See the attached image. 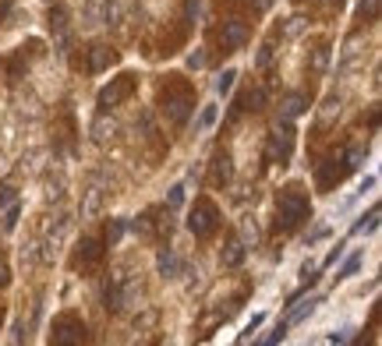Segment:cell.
Wrapping results in <instances>:
<instances>
[{
	"mask_svg": "<svg viewBox=\"0 0 382 346\" xmlns=\"http://www.w3.org/2000/svg\"><path fill=\"white\" fill-rule=\"evenodd\" d=\"M305 219H312V202L301 184H287L276 198V230H298Z\"/></svg>",
	"mask_w": 382,
	"mask_h": 346,
	"instance_id": "6da1fadb",
	"label": "cell"
},
{
	"mask_svg": "<svg viewBox=\"0 0 382 346\" xmlns=\"http://www.w3.org/2000/svg\"><path fill=\"white\" fill-rule=\"evenodd\" d=\"M195 110V92L188 81H173L166 88H160V113L166 117V124H173V128H184L188 117Z\"/></svg>",
	"mask_w": 382,
	"mask_h": 346,
	"instance_id": "7a4b0ae2",
	"label": "cell"
},
{
	"mask_svg": "<svg viewBox=\"0 0 382 346\" xmlns=\"http://www.w3.org/2000/svg\"><path fill=\"white\" fill-rule=\"evenodd\" d=\"M188 230H191L198 240H209V237L220 230V209H216V202L195 198V205H191V212H188Z\"/></svg>",
	"mask_w": 382,
	"mask_h": 346,
	"instance_id": "3957f363",
	"label": "cell"
},
{
	"mask_svg": "<svg viewBox=\"0 0 382 346\" xmlns=\"http://www.w3.org/2000/svg\"><path fill=\"white\" fill-rule=\"evenodd\" d=\"M89 339V329L78 314H57L53 325H50V343L57 346H71V343H85Z\"/></svg>",
	"mask_w": 382,
	"mask_h": 346,
	"instance_id": "277c9868",
	"label": "cell"
},
{
	"mask_svg": "<svg viewBox=\"0 0 382 346\" xmlns=\"http://www.w3.org/2000/svg\"><path fill=\"white\" fill-rule=\"evenodd\" d=\"M290 152H294V124L283 117V120H276V128H273V135L266 142V160L283 166L290 160Z\"/></svg>",
	"mask_w": 382,
	"mask_h": 346,
	"instance_id": "5b68a950",
	"label": "cell"
},
{
	"mask_svg": "<svg viewBox=\"0 0 382 346\" xmlns=\"http://www.w3.org/2000/svg\"><path fill=\"white\" fill-rule=\"evenodd\" d=\"M135 75H121V78H113L106 88H99V110L106 113V110H113V106H121V103H128L131 99V92H135Z\"/></svg>",
	"mask_w": 382,
	"mask_h": 346,
	"instance_id": "8992f818",
	"label": "cell"
},
{
	"mask_svg": "<svg viewBox=\"0 0 382 346\" xmlns=\"http://www.w3.org/2000/svg\"><path fill=\"white\" fill-rule=\"evenodd\" d=\"M347 163H343V152H333L330 160H322L315 166V184H318V191H333V187L347 177Z\"/></svg>",
	"mask_w": 382,
	"mask_h": 346,
	"instance_id": "52a82bcc",
	"label": "cell"
},
{
	"mask_svg": "<svg viewBox=\"0 0 382 346\" xmlns=\"http://www.w3.org/2000/svg\"><path fill=\"white\" fill-rule=\"evenodd\" d=\"M248 25L241 21V18H227L223 25H220V32H216V43H220V50L223 53H238V50H245V43H248Z\"/></svg>",
	"mask_w": 382,
	"mask_h": 346,
	"instance_id": "ba28073f",
	"label": "cell"
},
{
	"mask_svg": "<svg viewBox=\"0 0 382 346\" xmlns=\"http://www.w3.org/2000/svg\"><path fill=\"white\" fill-rule=\"evenodd\" d=\"M50 36H53L57 50L68 53V46H71V15H68V8L61 4V0L50 4Z\"/></svg>",
	"mask_w": 382,
	"mask_h": 346,
	"instance_id": "9c48e42d",
	"label": "cell"
},
{
	"mask_svg": "<svg viewBox=\"0 0 382 346\" xmlns=\"http://www.w3.org/2000/svg\"><path fill=\"white\" fill-rule=\"evenodd\" d=\"M131 297H135V282L131 279H124V276H113L110 282H106V290H103V300H106V311H124L128 304H131Z\"/></svg>",
	"mask_w": 382,
	"mask_h": 346,
	"instance_id": "30bf717a",
	"label": "cell"
},
{
	"mask_svg": "<svg viewBox=\"0 0 382 346\" xmlns=\"http://www.w3.org/2000/svg\"><path fill=\"white\" fill-rule=\"evenodd\" d=\"M68 233H71V219L68 215H57L53 223H50V230H46V237H43V251H39V258L43 262H53V255L61 251V244L68 240Z\"/></svg>",
	"mask_w": 382,
	"mask_h": 346,
	"instance_id": "8fae6325",
	"label": "cell"
},
{
	"mask_svg": "<svg viewBox=\"0 0 382 346\" xmlns=\"http://www.w3.org/2000/svg\"><path fill=\"white\" fill-rule=\"evenodd\" d=\"M103 240L99 237H82L78 247H75V258H71V269H96L103 262Z\"/></svg>",
	"mask_w": 382,
	"mask_h": 346,
	"instance_id": "7c38bea8",
	"label": "cell"
},
{
	"mask_svg": "<svg viewBox=\"0 0 382 346\" xmlns=\"http://www.w3.org/2000/svg\"><path fill=\"white\" fill-rule=\"evenodd\" d=\"M233 180V160L227 148H216L213 152V163H209V184L213 187H227Z\"/></svg>",
	"mask_w": 382,
	"mask_h": 346,
	"instance_id": "4fadbf2b",
	"label": "cell"
},
{
	"mask_svg": "<svg viewBox=\"0 0 382 346\" xmlns=\"http://www.w3.org/2000/svg\"><path fill=\"white\" fill-rule=\"evenodd\" d=\"M245 255H248V247L241 244V237L230 233L227 244L220 247V265H223V269H241V265H245Z\"/></svg>",
	"mask_w": 382,
	"mask_h": 346,
	"instance_id": "5bb4252c",
	"label": "cell"
},
{
	"mask_svg": "<svg viewBox=\"0 0 382 346\" xmlns=\"http://www.w3.org/2000/svg\"><path fill=\"white\" fill-rule=\"evenodd\" d=\"M156 269H160L163 279H178L184 272V262H181V255L173 247H160L156 251Z\"/></svg>",
	"mask_w": 382,
	"mask_h": 346,
	"instance_id": "9a60e30c",
	"label": "cell"
},
{
	"mask_svg": "<svg viewBox=\"0 0 382 346\" xmlns=\"http://www.w3.org/2000/svg\"><path fill=\"white\" fill-rule=\"evenodd\" d=\"M113 60H117V53H113L106 43H93V46H89V60H85V71L99 75V71H106V68L113 64Z\"/></svg>",
	"mask_w": 382,
	"mask_h": 346,
	"instance_id": "2e32d148",
	"label": "cell"
},
{
	"mask_svg": "<svg viewBox=\"0 0 382 346\" xmlns=\"http://www.w3.org/2000/svg\"><path fill=\"white\" fill-rule=\"evenodd\" d=\"M305 110H308V96H305V92H287V96L280 99V117H287V120L301 117Z\"/></svg>",
	"mask_w": 382,
	"mask_h": 346,
	"instance_id": "e0dca14e",
	"label": "cell"
},
{
	"mask_svg": "<svg viewBox=\"0 0 382 346\" xmlns=\"http://www.w3.org/2000/svg\"><path fill=\"white\" fill-rule=\"evenodd\" d=\"M238 237H241L245 247H258V244H262V230H258V223H255V215H245V219H241Z\"/></svg>",
	"mask_w": 382,
	"mask_h": 346,
	"instance_id": "ac0fdd59",
	"label": "cell"
},
{
	"mask_svg": "<svg viewBox=\"0 0 382 346\" xmlns=\"http://www.w3.org/2000/svg\"><path fill=\"white\" fill-rule=\"evenodd\" d=\"M308 68H312V75H326V68H330V43H318V46L312 50Z\"/></svg>",
	"mask_w": 382,
	"mask_h": 346,
	"instance_id": "d6986e66",
	"label": "cell"
},
{
	"mask_svg": "<svg viewBox=\"0 0 382 346\" xmlns=\"http://www.w3.org/2000/svg\"><path fill=\"white\" fill-rule=\"evenodd\" d=\"M99 205H103V191H99V184H93L89 191H85V202H82V215H85V219H93V215L99 212Z\"/></svg>",
	"mask_w": 382,
	"mask_h": 346,
	"instance_id": "ffe728a7",
	"label": "cell"
},
{
	"mask_svg": "<svg viewBox=\"0 0 382 346\" xmlns=\"http://www.w3.org/2000/svg\"><path fill=\"white\" fill-rule=\"evenodd\" d=\"M103 4L106 0H85L82 4V25H99L103 21Z\"/></svg>",
	"mask_w": 382,
	"mask_h": 346,
	"instance_id": "44dd1931",
	"label": "cell"
},
{
	"mask_svg": "<svg viewBox=\"0 0 382 346\" xmlns=\"http://www.w3.org/2000/svg\"><path fill=\"white\" fill-rule=\"evenodd\" d=\"M113 135H117V124H113V120L99 117V120L93 124V142H96V145H106V142H110Z\"/></svg>",
	"mask_w": 382,
	"mask_h": 346,
	"instance_id": "7402d4cb",
	"label": "cell"
},
{
	"mask_svg": "<svg viewBox=\"0 0 382 346\" xmlns=\"http://www.w3.org/2000/svg\"><path fill=\"white\" fill-rule=\"evenodd\" d=\"M318 304H322V297H308L305 304H298V307H294V311H290V318H287V325H301V322L308 318V314H312V311H315Z\"/></svg>",
	"mask_w": 382,
	"mask_h": 346,
	"instance_id": "603a6c76",
	"label": "cell"
},
{
	"mask_svg": "<svg viewBox=\"0 0 382 346\" xmlns=\"http://www.w3.org/2000/svg\"><path fill=\"white\" fill-rule=\"evenodd\" d=\"M340 117V96H330L326 103H322V110H318V124L326 128V124H333Z\"/></svg>",
	"mask_w": 382,
	"mask_h": 346,
	"instance_id": "cb8c5ba5",
	"label": "cell"
},
{
	"mask_svg": "<svg viewBox=\"0 0 382 346\" xmlns=\"http://www.w3.org/2000/svg\"><path fill=\"white\" fill-rule=\"evenodd\" d=\"M241 99H245V110H266V99H269V92L258 85V88H251L248 96H241Z\"/></svg>",
	"mask_w": 382,
	"mask_h": 346,
	"instance_id": "d4e9b609",
	"label": "cell"
},
{
	"mask_svg": "<svg viewBox=\"0 0 382 346\" xmlns=\"http://www.w3.org/2000/svg\"><path fill=\"white\" fill-rule=\"evenodd\" d=\"M128 233V219H110L106 223V237H103V244H117Z\"/></svg>",
	"mask_w": 382,
	"mask_h": 346,
	"instance_id": "484cf974",
	"label": "cell"
},
{
	"mask_svg": "<svg viewBox=\"0 0 382 346\" xmlns=\"http://www.w3.org/2000/svg\"><path fill=\"white\" fill-rule=\"evenodd\" d=\"M365 155H368V148H365V145H350V148L343 152V163H347V170L361 166V163H365Z\"/></svg>",
	"mask_w": 382,
	"mask_h": 346,
	"instance_id": "4316f807",
	"label": "cell"
},
{
	"mask_svg": "<svg viewBox=\"0 0 382 346\" xmlns=\"http://www.w3.org/2000/svg\"><path fill=\"white\" fill-rule=\"evenodd\" d=\"M375 227H379V205H372L368 215H361V223H358L354 230H358V233H372Z\"/></svg>",
	"mask_w": 382,
	"mask_h": 346,
	"instance_id": "83f0119b",
	"label": "cell"
},
{
	"mask_svg": "<svg viewBox=\"0 0 382 346\" xmlns=\"http://www.w3.org/2000/svg\"><path fill=\"white\" fill-rule=\"evenodd\" d=\"M379 18V0H361L358 4V21H375Z\"/></svg>",
	"mask_w": 382,
	"mask_h": 346,
	"instance_id": "f1b7e54d",
	"label": "cell"
},
{
	"mask_svg": "<svg viewBox=\"0 0 382 346\" xmlns=\"http://www.w3.org/2000/svg\"><path fill=\"white\" fill-rule=\"evenodd\" d=\"M18 215H21V205H11V209L4 212V219H0V230H4V233H11V230L18 227Z\"/></svg>",
	"mask_w": 382,
	"mask_h": 346,
	"instance_id": "f546056e",
	"label": "cell"
},
{
	"mask_svg": "<svg viewBox=\"0 0 382 346\" xmlns=\"http://www.w3.org/2000/svg\"><path fill=\"white\" fill-rule=\"evenodd\" d=\"M233 78H238V71H233V68H227V71L216 78V92H220V96H227V92L233 88Z\"/></svg>",
	"mask_w": 382,
	"mask_h": 346,
	"instance_id": "4dcf8cb0",
	"label": "cell"
},
{
	"mask_svg": "<svg viewBox=\"0 0 382 346\" xmlns=\"http://www.w3.org/2000/svg\"><path fill=\"white\" fill-rule=\"evenodd\" d=\"M184 205V184H173L166 195V209H181Z\"/></svg>",
	"mask_w": 382,
	"mask_h": 346,
	"instance_id": "1f68e13d",
	"label": "cell"
},
{
	"mask_svg": "<svg viewBox=\"0 0 382 346\" xmlns=\"http://www.w3.org/2000/svg\"><path fill=\"white\" fill-rule=\"evenodd\" d=\"M255 64H258L262 71H266V68L273 64V43H262V50H258V60H255Z\"/></svg>",
	"mask_w": 382,
	"mask_h": 346,
	"instance_id": "d6a6232c",
	"label": "cell"
},
{
	"mask_svg": "<svg viewBox=\"0 0 382 346\" xmlns=\"http://www.w3.org/2000/svg\"><path fill=\"white\" fill-rule=\"evenodd\" d=\"M213 120H216V106H205V110H202V117H198V124H195V128H198V131H205V128H213Z\"/></svg>",
	"mask_w": 382,
	"mask_h": 346,
	"instance_id": "836d02e7",
	"label": "cell"
},
{
	"mask_svg": "<svg viewBox=\"0 0 382 346\" xmlns=\"http://www.w3.org/2000/svg\"><path fill=\"white\" fill-rule=\"evenodd\" d=\"M358 269H361V255H354V258H350V262H347V265L336 272V279H350V276H354Z\"/></svg>",
	"mask_w": 382,
	"mask_h": 346,
	"instance_id": "e575fe53",
	"label": "cell"
},
{
	"mask_svg": "<svg viewBox=\"0 0 382 346\" xmlns=\"http://www.w3.org/2000/svg\"><path fill=\"white\" fill-rule=\"evenodd\" d=\"M198 8H202V0H184V25H191L198 18Z\"/></svg>",
	"mask_w": 382,
	"mask_h": 346,
	"instance_id": "d590c367",
	"label": "cell"
},
{
	"mask_svg": "<svg viewBox=\"0 0 382 346\" xmlns=\"http://www.w3.org/2000/svg\"><path fill=\"white\" fill-rule=\"evenodd\" d=\"M301 28H305V18H290V21L283 25V36H298Z\"/></svg>",
	"mask_w": 382,
	"mask_h": 346,
	"instance_id": "8d00e7d4",
	"label": "cell"
},
{
	"mask_svg": "<svg viewBox=\"0 0 382 346\" xmlns=\"http://www.w3.org/2000/svg\"><path fill=\"white\" fill-rule=\"evenodd\" d=\"M205 68V53L202 50H195L191 57H188V71H202Z\"/></svg>",
	"mask_w": 382,
	"mask_h": 346,
	"instance_id": "74e56055",
	"label": "cell"
},
{
	"mask_svg": "<svg viewBox=\"0 0 382 346\" xmlns=\"http://www.w3.org/2000/svg\"><path fill=\"white\" fill-rule=\"evenodd\" d=\"M8 282H11V269H8V262H4V258H0V290H4Z\"/></svg>",
	"mask_w": 382,
	"mask_h": 346,
	"instance_id": "f35d334b",
	"label": "cell"
},
{
	"mask_svg": "<svg viewBox=\"0 0 382 346\" xmlns=\"http://www.w3.org/2000/svg\"><path fill=\"white\" fill-rule=\"evenodd\" d=\"M262 322H266V318H262V314H255V318L248 322V329H245V336H241V339H251V332H255V329H258Z\"/></svg>",
	"mask_w": 382,
	"mask_h": 346,
	"instance_id": "ab89813d",
	"label": "cell"
},
{
	"mask_svg": "<svg viewBox=\"0 0 382 346\" xmlns=\"http://www.w3.org/2000/svg\"><path fill=\"white\" fill-rule=\"evenodd\" d=\"M283 336H287V325H280L276 332H269V336H266V339H262V343H266V346H269V343H280Z\"/></svg>",
	"mask_w": 382,
	"mask_h": 346,
	"instance_id": "60d3db41",
	"label": "cell"
},
{
	"mask_svg": "<svg viewBox=\"0 0 382 346\" xmlns=\"http://www.w3.org/2000/svg\"><path fill=\"white\" fill-rule=\"evenodd\" d=\"M15 198V187H8V184H0V205H8Z\"/></svg>",
	"mask_w": 382,
	"mask_h": 346,
	"instance_id": "b9f144b4",
	"label": "cell"
},
{
	"mask_svg": "<svg viewBox=\"0 0 382 346\" xmlns=\"http://www.w3.org/2000/svg\"><path fill=\"white\" fill-rule=\"evenodd\" d=\"M326 233H330L326 227H318V230H312V233H308L305 240H308V244H315V240H322V237H326Z\"/></svg>",
	"mask_w": 382,
	"mask_h": 346,
	"instance_id": "7bdbcfd3",
	"label": "cell"
},
{
	"mask_svg": "<svg viewBox=\"0 0 382 346\" xmlns=\"http://www.w3.org/2000/svg\"><path fill=\"white\" fill-rule=\"evenodd\" d=\"M347 339H350V329H343V332H333V336H330V343H347Z\"/></svg>",
	"mask_w": 382,
	"mask_h": 346,
	"instance_id": "ee69618b",
	"label": "cell"
},
{
	"mask_svg": "<svg viewBox=\"0 0 382 346\" xmlns=\"http://www.w3.org/2000/svg\"><path fill=\"white\" fill-rule=\"evenodd\" d=\"M251 8H255V11H269L273 0H251Z\"/></svg>",
	"mask_w": 382,
	"mask_h": 346,
	"instance_id": "f6af8a7d",
	"label": "cell"
},
{
	"mask_svg": "<svg viewBox=\"0 0 382 346\" xmlns=\"http://www.w3.org/2000/svg\"><path fill=\"white\" fill-rule=\"evenodd\" d=\"M340 255H343V244H336V251H330V258H326V265H333V262H336Z\"/></svg>",
	"mask_w": 382,
	"mask_h": 346,
	"instance_id": "bcb514c9",
	"label": "cell"
},
{
	"mask_svg": "<svg viewBox=\"0 0 382 346\" xmlns=\"http://www.w3.org/2000/svg\"><path fill=\"white\" fill-rule=\"evenodd\" d=\"M8 11H11V0H0V21L8 18Z\"/></svg>",
	"mask_w": 382,
	"mask_h": 346,
	"instance_id": "7dc6e473",
	"label": "cell"
},
{
	"mask_svg": "<svg viewBox=\"0 0 382 346\" xmlns=\"http://www.w3.org/2000/svg\"><path fill=\"white\" fill-rule=\"evenodd\" d=\"M0 173H4V155H0Z\"/></svg>",
	"mask_w": 382,
	"mask_h": 346,
	"instance_id": "c3c4849f",
	"label": "cell"
},
{
	"mask_svg": "<svg viewBox=\"0 0 382 346\" xmlns=\"http://www.w3.org/2000/svg\"><path fill=\"white\" fill-rule=\"evenodd\" d=\"M0 325H4V311H0Z\"/></svg>",
	"mask_w": 382,
	"mask_h": 346,
	"instance_id": "681fc988",
	"label": "cell"
}]
</instances>
